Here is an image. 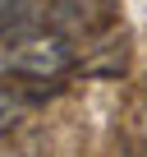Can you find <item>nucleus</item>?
I'll use <instances>...</instances> for the list:
<instances>
[{
  "instance_id": "nucleus-1",
  "label": "nucleus",
  "mask_w": 147,
  "mask_h": 157,
  "mask_svg": "<svg viewBox=\"0 0 147 157\" xmlns=\"http://www.w3.org/2000/svg\"><path fill=\"white\" fill-rule=\"evenodd\" d=\"M74 69V42L64 33H23L9 37L0 46V83L5 78H32V83H46V78H60Z\"/></svg>"
},
{
  "instance_id": "nucleus-2",
  "label": "nucleus",
  "mask_w": 147,
  "mask_h": 157,
  "mask_svg": "<svg viewBox=\"0 0 147 157\" xmlns=\"http://www.w3.org/2000/svg\"><path fill=\"white\" fill-rule=\"evenodd\" d=\"M28 106H32L28 93H19V88H9V83H0V134L19 129V125L28 120Z\"/></svg>"
},
{
  "instance_id": "nucleus-3",
  "label": "nucleus",
  "mask_w": 147,
  "mask_h": 157,
  "mask_svg": "<svg viewBox=\"0 0 147 157\" xmlns=\"http://www.w3.org/2000/svg\"><path fill=\"white\" fill-rule=\"evenodd\" d=\"M14 10H19V0H0V28L9 23V14H14Z\"/></svg>"
}]
</instances>
